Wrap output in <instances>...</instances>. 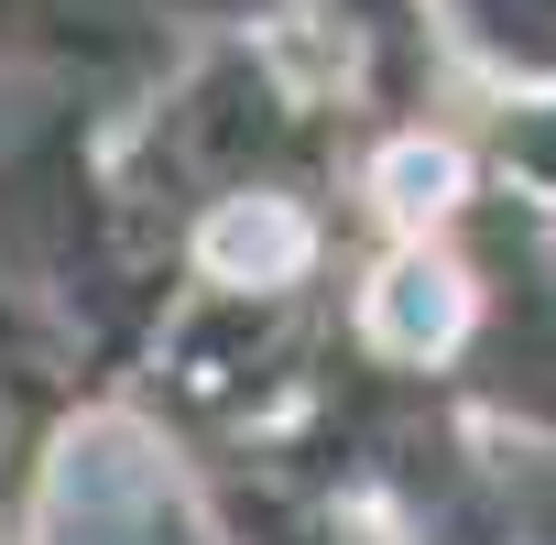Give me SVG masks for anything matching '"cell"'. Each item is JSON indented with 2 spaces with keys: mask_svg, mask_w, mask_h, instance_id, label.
<instances>
[{
  "mask_svg": "<svg viewBox=\"0 0 556 545\" xmlns=\"http://www.w3.org/2000/svg\"><path fill=\"white\" fill-rule=\"evenodd\" d=\"M371 328L393 350H447L469 328V284H458V262H393L382 272V295H371Z\"/></svg>",
  "mask_w": 556,
  "mask_h": 545,
  "instance_id": "1",
  "label": "cell"
},
{
  "mask_svg": "<svg viewBox=\"0 0 556 545\" xmlns=\"http://www.w3.org/2000/svg\"><path fill=\"white\" fill-rule=\"evenodd\" d=\"M207 262L229 272H251V284H285V272L306 262V218L295 207H229V218H207Z\"/></svg>",
  "mask_w": 556,
  "mask_h": 545,
  "instance_id": "2",
  "label": "cell"
},
{
  "mask_svg": "<svg viewBox=\"0 0 556 545\" xmlns=\"http://www.w3.org/2000/svg\"><path fill=\"white\" fill-rule=\"evenodd\" d=\"M458 186H469V164H458L447 142H393V153H382V207H393V218H447Z\"/></svg>",
  "mask_w": 556,
  "mask_h": 545,
  "instance_id": "3",
  "label": "cell"
}]
</instances>
